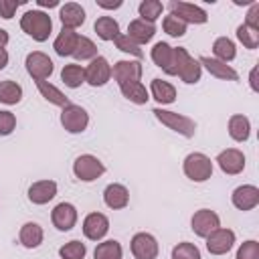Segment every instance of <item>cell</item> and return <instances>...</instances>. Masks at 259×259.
<instances>
[{"mask_svg": "<svg viewBox=\"0 0 259 259\" xmlns=\"http://www.w3.org/2000/svg\"><path fill=\"white\" fill-rule=\"evenodd\" d=\"M20 28L36 42H45L53 30V20L42 10H26L20 16Z\"/></svg>", "mask_w": 259, "mask_h": 259, "instance_id": "obj_1", "label": "cell"}, {"mask_svg": "<svg viewBox=\"0 0 259 259\" xmlns=\"http://www.w3.org/2000/svg\"><path fill=\"white\" fill-rule=\"evenodd\" d=\"M182 170H184V176L192 182H206L210 176H212V162L206 154L202 152H192L184 158V164H182Z\"/></svg>", "mask_w": 259, "mask_h": 259, "instance_id": "obj_2", "label": "cell"}, {"mask_svg": "<svg viewBox=\"0 0 259 259\" xmlns=\"http://www.w3.org/2000/svg\"><path fill=\"white\" fill-rule=\"evenodd\" d=\"M152 113L156 115V119H158L160 123H164L166 127L174 130L176 134H180V136H184V138H194V134H196V123H194V119H190V117H186V115H182V113H176V111H166V109H162V107L152 109Z\"/></svg>", "mask_w": 259, "mask_h": 259, "instance_id": "obj_3", "label": "cell"}, {"mask_svg": "<svg viewBox=\"0 0 259 259\" xmlns=\"http://www.w3.org/2000/svg\"><path fill=\"white\" fill-rule=\"evenodd\" d=\"M174 59H176V75L192 85V83H198L200 81V75H202V67L198 65V61L194 57L188 55V51L184 47H176L174 49Z\"/></svg>", "mask_w": 259, "mask_h": 259, "instance_id": "obj_4", "label": "cell"}, {"mask_svg": "<svg viewBox=\"0 0 259 259\" xmlns=\"http://www.w3.org/2000/svg\"><path fill=\"white\" fill-rule=\"evenodd\" d=\"M105 172L103 162L93 156V154H81L75 162H73V174L81 180V182H93L97 180L101 174Z\"/></svg>", "mask_w": 259, "mask_h": 259, "instance_id": "obj_5", "label": "cell"}, {"mask_svg": "<svg viewBox=\"0 0 259 259\" xmlns=\"http://www.w3.org/2000/svg\"><path fill=\"white\" fill-rule=\"evenodd\" d=\"M168 10L170 14H174L176 18H180L184 24H204L208 20V14L204 8L190 4V2H168Z\"/></svg>", "mask_w": 259, "mask_h": 259, "instance_id": "obj_6", "label": "cell"}, {"mask_svg": "<svg viewBox=\"0 0 259 259\" xmlns=\"http://www.w3.org/2000/svg\"><path fill=\"white\" fill-rule=\"evenodd\" d=\"M61 125L69 134H81L89 125V113L81 105L71 103V105L63 107V111H61Z\"/></svg>", "mask_w": 259, "mask_h": 259, "instance_id": "obj_7", "label": "cell"}, {"mask_svg": "<svg viewBox=\"0 0 259 259\" xmlns=\"http://www.w3.org/2000/svg\"><path fill=\"white\" fill-rule=\"evenodd\" d=\"M221 227V219H219V214L214 212V210H210V208H200V210H196L194 214H192V219H190V229H192V233L196 235V237H208L212 231H217Z\"/></svg>", "mask_w": 259, "mask_h": 259, "instance_id": "obj_8", "label": "cell"}, {"mask_svg": "<svg viewBox=\"0 0 259 259\" xmlns=\"http://www.w3.org/2000/svg\"><path fill=\"white\" fill-rule=\"evenodd\" d=\"M24 65H26L28 75H30L34 81H45V79H49V77L53 75V69H55V67H53V61L49 59V55H45V53H40V51L28 53Z\"/></svg>", "mask_w": 259, "mask_h": 259, "instance_id": "obj_9", "label": "cell"}, {"mask_svg": "<svg viewBox=\"0 0 259 259\" xmlns=\"http://www.w3.org/2000/svg\"><path fill=\"white\" fill-rule=\"evenodd\" d=\"M111 79V65L105 57L97 55L87 67H85V83L91 87H101Z\"/></svg>", "mask_w": 259, "mask_h": 259, "instance_id": "obj_10", "label": "cell"}, {"mask_svg": "<svg viewBox=\"0 0 259 259\" xmlns=\"http://www.w3.org/2000/svg\"><path fill=\"white\" fill-rule=\"evenodd\" d=\"M130 247H132V253H134L136 259H156L158 253H160L158 241L150 233H136L132 237Z\"/></svg>", "mask_w": 259, "mask_h": 259, "instance_id": "obj_11", "label": "cell"}, {"mask_svg": "<svg viewBox=\"0 0 259 259\" xmlns=\"http://www.w3.org/2000/svg\"><path fill=\"white\" fill-rule=\"evenodd\" d=\"M233 245H235V233L231 229L219 227L206 237V249L210 255H225L233 249Z\"/></svg>", "mask_w": 259, "mask_h": 259, "instance_id": "obj_12", "label": "cell"}, {"mask_svg": "<svg viewBox=\"0 0 259 259\" xmlns=\"http://www.w3.org/2000/svg\"><path fill=\"white\" fill-rule=\"evenodd\" d=\"M217 164L229 176L241 174L245 170V154L241 150H237V148H227L217 156Z\"/></svg>", "mask_w": 259, "mask_h": 259, "instance_id": "obj_13", "label": "cell"}, {"mask_svg": "<svg viewBox=\"0 0 259 259\" xmlns=\"http://www.w3.org/2000/svg\"><path fill=\"white\" fill-rule=\"evenodd\" d=\"M152 61L156 67H160L166 75H176V59H174V47H170L168 42H156L152 53H150Z\"/></svg>", "mask_w": 259, "mask_h": 259, "instance_id": "obj_14", "label": "cell"}, {"mask_svg": "<svg viewBox=\"0 0 259 259\" xmlns=\"http://www.w3.org/2000/svg\"><path fill=\"white\" fill-rule=\"evenodd\" d=\"M109 231V219L103 212H89L83 221V235L89 241H101Z\"/></svg>", "mask_w": 259, "mask_h": 259, "instance_id": "obj_15", "label": "cell"}, {"mask_svg": "<svg viewBox=\"0 0 259 259\" xmlns=\"http://www.w3.org/2000/svg\"><path fill=\"white\" fill-rule=\"evenodd\" d=\"M231 202L235 208L239 210H251L259 204V188L253 186V184H243V186H237L231 194Z\"/></svg>", "mask_w": 259, "mask_h": 259, "instance_id": "obj_16", "label": "cell"}, {"mask_svg": "<svg viewBox=\"0 0 259 259\" xmlns=\"http://www.w3.org/2000/svg\"><path fill=\"white\" fill-rule=\"evenodd\" d=\"M51 221H53L55 229L71 231L75 227V223H77V208L71 202H59L51 212Z\"/></svg>", "mask_w": 259, "mask_h": 259, "instance_id": "obj_17", "label": "cell"}, {"mask_svg": "<svg viewBox=\"0 0 259 259\" xmlns=\"http://www.w3.org/2000/svg\"><path fill=\"white\" fill-rule=\"evenodd\" d=\"M142 73H144V67L140 61H117L111 69V75L119 85L130 81H140Z\"/></svg>", "mask_w": 259, "mask_h": 259, "instance_id": "obj_18", "label": "cell"}, {"mask_svg": "<svg viewBox=\"0 0 259 259\" xmlns=\"http://www.w3.org/2000/svg\"><path fill=\"white\" fill-rule=\"evenodd\" d=\"M57 196V182L55 180H38L32 182L28 188V200L32 204H47Z\"/></svg>", "mask_w": 259, "mask_h": 259, "instance_id": "obj_19", "label": "cell"}, {"mask_svg": "<svg viewBox=\"0 0 259 259\" xmlns=\"http://www.w3.org/2000/svg\"><path fill=\"white\" fill-rule=\"evenodd\" d=\"M196 61H198L200 67H204L217 79H223V81H237L239 79V73L231 65H227L223 61H217V59H210V57H200Z\"/></svg>", "mask_w": 259, "mask_h": 259, "instance_id": "obj_20", "label": "cell"}, {"mask_svg": "<svg viewBox=\"0 0 259 259\" xmlns=\"http://www.w3.org/2000/svg\"><path fill=\"white\" fill-rule=\"evenodd\" d=\"M103 202L113 208V210H119V208H125L127 202H130V190L123 186V184H107L105 190H103Z\"/></svg>", "mask_w": 259, "mask_h": 259, "instance_id": "obj_21", "label": "cell"}, {"mask_svg": "<svg viewBox=\"0 0 259 259\" xmlns=\"http://www.w3.org/2000/svg\"><path fill=\"white\" fill-rule=\"evenodd\" d=\"M59 18H61V22H63V28L75 30L77 26H81V24L85 22V10H83V6L77 4V2H67L65 6H61Z\"/></svg>", "mask_w": 259, "mask_h": 259, "instance_id": "obj_22", "label": "cell"}, {"mask_svg": "<svg viewBox=\"0 0 259 259\" xmlns=\"http://www.w3.org/2000/svg\"><path fill=\"white\" fill-rule=\"evenodd\" d=\"M154 34H156V26L152 22L142 20V18H136V20H132L127 24V36L136 45H140V47L146 45V42H150L154 38Z\"/></svg>", "mask_w": 259, "mask_h": 259, "instance_id": "obj_23", "label": "cell"}, {"mask_svg": "<svg viewBox=\"0 0 259 259\" xmlns=\"http://www.w3.org/2000/svg\"><path fill=\"white\" fill-rule=\"evenodd\" d=\"M42 237H45V233L38 223H24L18 233V241L26 249H36L42 243Z\"/></svg>", "mask_w": 259, "mask_h": 259, "instance_id": "obj_24", "label": "cell"}, {"mask_svg": "<svg viewBox=\"0 0 259 259\" xmlns=\"http://www.w3.org/2000/svg\"><path fill=\"white\" fill-rule=\"evenodd\" d=\"M77 38H79V34H77L75 30H71V28H61V32H59V36L55 38V45H53L55 53H57L59 57H69V55H73V53H75V47H77Z\"/></svg>", "mask_w": 259, "mask_h": 259, "instance_id": "obj_25", "label": "cell"}, {"mask_svg": "<svg viewBox=\"0 0 259 259\" xmlns=\"http://www.w3.org/2000/svg\"><path fill=\"white\" fill-rule=\"evenodd\" d=\"M150 91H152V97H154L160 105H168V103H174V101H176V87H174L172 83H168V81L152 79Z\"/></svg>", "mask_w": 259, "mask_h": 259, "instance_id": "obj_26", "label": "cell"}, {"mask_svg": "<svg viewBox=\"0 0 259 259\" xmlns=\"http://www.w3.org/2000/svg\"><path fill=\"white\" fill-rule=\"evenodd\" d=\"M249 134H251V121H249L247 115L235 113V115L229 117V136L235 142H247Z\"/></svg>", "mask_w": 259, "mask_h": 259, "instance_id": "obj_27", "label": "cell"}, {"mask_svg": "<svg viewBox=\"0 0 259 259\" xmlns=\"http://www.w3.org/2000/svg\"><path fill=\"white\" fill-rule=\"evenodd\" d=\"M36 87H38V93H40L49 103L59 105V107H67V105H71L69 97H67L63 91H59L55 85H51L49 81H36Z\"/></svg>", "mask_w": 259, "mask_h": 259, "instance_id": "obj_28", "label": "cell"}, {"mask_svg": "<svg viewBox=\"0 0 259 259\" xmlns=\"http://www.w3.org/2000/svg\"><path fill=\"white\" fill-rule=\"evenodd\" d=\"M61 81H63L67 87L77 89V87H81V85L85 83V69H83L81 65H77V63H69V65H65L63 71H61Z\"/></svg>", "mask_w": 259, "mask_h": 259, "instance_id": "obj_29", "label": "cell"}, {"mask_svg": "<svg viewBox=\"0 0 259 259\" xmlns=\"http://www.w3.org/2000/svg\"><path fill=\"white\" fill-rule=\"evenodd\" d=\"M119 89H121V95H123L127 101L136 103V105H144V103H148V99H150L146 87H144L140 81L123 83V85H119Z\"/></svg>", "mask_w": 259, "mask_h": 259, "instance_id": "obj_30", "label": "cell"}, {"mask_svg": "<svg viewBox=\"0 0 259 259\" xmlns=\"http://www.w3.org/2000/svg\"><path fill=\"white\" fill-rule=\"evenodd\" d=\"M93 28H95V32H97V36H99L101 40H113V38L119 34V24H117V20L111 18V16H99V18L95 20Z\"/></svg>", "mask_w": 259, "mask_h": 259, "instance_id": "obj_31", "label": "cell"}, {"mask_svg": "<svg viewBox=\"0 0 259 259\" xmlns=\"http://www.w3.org/2000/svg\"><path fill=\"white\" fill-rule=\"evenodd\" d=\"M212 53H214V59H217V61H223V63H231V61L237 57L235 42H233L229 36H219V38L212 42Z\"/></svg>", "mask_w": 259, "mask_h": 259, "instance_id": "obj_32", "label": "cell"}, {"mask_svg": "<svg viewBox=\"0 0 259 259\" xmlns=\"http://www.w3.org/2000/svg\"><path fill=\"white\" fill-rule=\"evenodd\" d=\"M22 99V87L16 81H0V103L16 105Z\"/></svg>", "mask_w": 259, "mask_h": 259, "instance_id": "obj_33", "label": "cell"}, {"mask_svg": "<svg viewBox=\"0 0 259 259\" xmlns=\"http://www.w3.org/2000/svg\"><path fill=\"white\" fill-rule=\"evenodd\" d=\"M121 255H123V249L113 239L99 243L93 251V259H121Z\"/></svg>", "mask_w": 259, "mask_h": 259, "instance_id": "obj_34", "label": "cell"}, {"mask_svg": "<svg viewBox=\"0 0 259 259\" xmlns=\"http://www.w3.org/2000/svg\"><path fill=\"white\" fill-rule=\"evenodd\" d=\"M162 10H164V6H162V2H158V0H144V2H140V6H138V12H140L142 20L152 22V24L162 16Z\"/></svg>", "mask_w": 259, "mask_h": 259, "instance_id": "obj_35", "label": "cell"}, {"mask_svg": "<svg viewBox=\"0 0 259 259\" xmlns=\"http://www.w3.org/2000/svg\"><path fill=\"white\" fill-rule=\"evenodd\" d=\"M73 57H75L77 61H93V59L97 57V47H95V42H93L91 38H87V36H79Z\"/></svg>", "mask_w": 259, "mask_h": 259, "instance_id": "obj_36", "label": "cell"}, {"mask_svg": "<svg viewBox=\"0 0 259 259\" xmlns=\"http://www.w3.org/2000/svg\"><path fill=\"white\" fill-rule=\"evenodd\" d=\"M85 253H87V247H85V243H81V241H69V243H65V245L59 249L61 259H83Z\"/></svg>", "mask_w": 259, "mask_h": 259, "instance_id": "obj_37", "label": "cell"}, {"mask_svg": "<svg viewBox=\"0 0 259 259\" xmlns=\"http://www.w3.org/2000/svg\"><path fill=\"white\" fill-rule=\"evenodd\" d=\"M113 42H115V47H117L119 51H123V53H127V55H134L136 59H142V57H144L142 47L136 45L127 34H121V32H119V34L113 38Z\"/></svg>", "mask_w": 259, "mask_h": 259, "instance_id": "obj_38", "label": "cell"}, {"mask_svg": "<svg viewBox=\"0 0 259 259\" xmlns=\"http://www.w3.org/2000/svg\"><path fill=\"white\" fill-rule=\"evenodd\" d=\"M162 28H164V32H166V34L176 36V38L186 34V24H184L180 18H176L174 14L164 16V20H162Z\"/></svg>", "mask_w": 259, "mask_h": 259, "instance_id": "obj_39", "label": "cell"}, {"mask_svg": "<svg viewBox=\"0 0 259 259\" xmlns=\"http://www.w3.org/2000/svg\"><path fill=\"white\" fill-rule=\"evenodd\" d=\"M172 259H202V257H200V251L194 243L182 241L172 249Z\"/></svg>", "mask_w": 259, "mask_h": 259, "instance_id": "obj_40", "label": "cell"}, {"mask_svg": "<svg viewBox=\"0 0 259 259\" xmlns=\"http://www.w3.org/2000/svg\"><path fill=\"white\" fill-rule=\"evenodd\" d=\"M237 38L243 42L245 49H257L259 47V32L245 26V24H239L237 26Z\"/></svg>", "mask_w": 259, "mask_h": 259, "instance_id": "obj_41", "label": "cell"}, {"mask_svg": "<svg viewBox=\"0 0 259 259\" xmlns=\"http://www.w3.org/2000/svg\"><path fill=\"white\" fill-rule=\"evenodd\" d=\"M237 259H259V243L257 241H245L237 249Z\"/></svg>", "mask_w": 259, "mask_h": 259, "instance_id": "obj_42", "label": "cell"}, {"mask_svg": "<svg viewBox=\"0 0 259 259\" xmlns=\"http://www.w3.org/2000/svg\"><path fill=\"white\" fill-rule=\"evenodd\" d=\"M16 127V117L12 111H0V136H10Z\"/></svg>", "mask_w": 259, "mask_h": 259, "instance_id": "obj_43", "label": "cell"}, {"mask_svg": "<svg viewBox=\"0 0 259 259\" xmlns=\"http://www.w3.org/2000/svg\"><path fill=\"white\" fill-rule=\"evenodd\" d=\"M24 0H0V16L4 20H10L18 6H22Z\"/></svg>", "mask_w": 259, "mask_h": 259, "instance_id": "obj_44", "label": "cell"}, {"mask_svg": "<svg viewBox=\"0 0 259 259\" xmlns=\"http://www.w3.org/2000/svg\"><path fill=\"white\" fill-rule=\"evenodd\" d=\"M243 24L259 32V2H253V4H251V8H249V12H247Z\"/></svg>", "mask_w": 259, "mask_h": 259, "instance_id": "obj_45", "label": "cell"}, {"mask_svg": "<svg viewBox=\"0 0 259 259\" xmlns=\"http://www.w3.org/2000/svg\"><path fill=\"white\" fill-rule=\"evenodd\" d=\"M97 6H99V8L113 10V8H119V6H121V0H117V2H103V0H97Z\"/></svg>", "mask_w": 259, "mask_h": 259, "instance_id": "obj_46", "label": "cell"}, {"mask_svg": "<svg viewBox=\"0 0 259 259\" xmlns=\"http://www.w3.org/2000/svg\"><path fill=\"white\" fill-rule=\"evenodd\" d=\"M6 65H8V51L0 47V71H2Z\"/></svg>", "mask_w": 259, "mask_h": 259, "instance_id": "obj_47", "label": "cell"}, {"mask_svg": "<svg viewBox=\"0 0 259 259\" xmlns=\"http://www.w3.org/2000/svg\"><path fill=\"white\" fill-rule=\"evenodd\" d=\"M36 4L42 6V8H55V6H59L57 0H36Z\"/></svg>", "mask_w": 259, "mask_h": 259, "instance_id": "obj_48", "label": "cell"}, {"mask_svg": "<svg viewBox=\"0 0 259 259\" xmlns=\"http://www.w3.org/2000/svg\"><path fill=\"white\" fill-rule=\"evenodd\" d=\"M8 38H10V36H8V32H6L4 28H0V47H2V49L8 45Z\"/></svg>", "mask_w": 259, "mask_h": 259, "instance_id": "obj_49", "label": "cell"}, {"mask_svg": "<svg viewBox=\"0 0 259 259\" xmlns=\"http://www.w3.org/2000/svg\"><path fill=\"white\" fill-rule=\"evenodd\" d=\"M255 75H257V67L251 71V77H249V79H251V89H253V91H257V81H255Z\"/></svg>", "mask_w": 259, "mask_h": 259, "instance_id": "obj_50", "label": "cell"}]
</instances>
